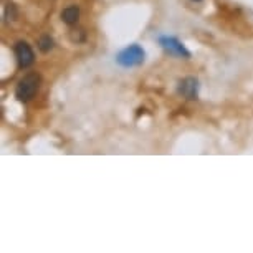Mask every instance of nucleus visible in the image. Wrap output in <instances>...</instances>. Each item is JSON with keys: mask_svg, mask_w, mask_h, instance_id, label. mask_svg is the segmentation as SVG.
<instances>
[{"mask_svg": "<svg viewBox=\"0 0 253 253\" xmlns=\"http://www.w3.org/2000/svg\"><path fill=\"white\" fill-rule=\"evenodd\" d=\"M40 84H42V76L38 75L37 71L27 73L20 81H18V84L15 88L17 99L22 103H28L37 94L38 89H40Z\"/></svg>", "mask_w": 253, "mask_h": 253, "instance_id": "1", "label": "nucleus"}, {"mask_svg": "<svg viewBox=\"0 0 253 253\" xmlns=\"http://www.w3.org/2000/svg\"><path fill=\"white\" fill-rule=\"evenodd\" d=\"M146 53L139 45H129L124 50H121L116 56V61L124 68H132V66H139L144 63Z\"/></svg>", "mask_w": 253, "mask_h": 253, "instance_id": "2", "label": "nucleus"}, {"mask_svg": "<svg viewBox=\"0 0 253 253\" xmlns=\"http://www.w3.org/2000/svg\"><path fill=\"white\" fill-rule=\"evenodd\" d=\"M13 51H15V58L18 61V66L20 68H30V66L35 63V53H33L32 46L27 43V42H17L15 46H13Z\"/></svg>", "mask_w": 253, "mask_h": 253, "instance_id": "3", "label": "nucleus"}, {"mask_svg": "<svg viewBox=\"0 0 253 253\" xmlns=\"http://www.w3.org/2000/svg\"><path fill=\"white\" fill-rule=\"evenodd\" d=\"M159 45L164 48L166 51H169L170 55L174 56H182V58H189L190 53L189 50L185 48L182 42H179L175 37H159Z\"/></svg>", "mask_w": 253, "mask_h": 253, "instance_id": "4", "label": "nucleus"}, {"mask_svg": "<svg viewBox=\"0 0 253 253\" xmlns=\"http://www.w3.org/2000/svg\"><path fill=\"white\" fill-rule=\"evenodd\" d=\"M199 80L194 76H187L179 83V93L187 99H197L199 98Z\"/></svg>", "mask_w": 253, "mask_h": 253, "instance_id": "5", "label": "nucleus"}, {"mask_svg": "<svg viewBox=\"0 0 253 253\" xmlns=\"http://www.w3.org/2000/svg\"><path fill=\"white\" fill-rule=\"evenodd\" d=\"M80 15H81L80 7L78 5H70V7L63 8V12H61V20H63L66 25L75 27L76 23L80 22Z\"/></svg>", "mask_w": 253, "mask_h": 253, "instance_id": "6", "label": "nucleus"}, {"mask_svg": "<svg viewBox=\"0 0 253 253\" xmlns=\"http://www.w3.org/2000/svg\"><path fill=\"white\" fill-rule=\"evenodd\" d=\"M53 46H55V42L50 35H43L38 40V48H40V51H43V53H48L50 50H53Z\"/></svg>", "mask_w": 253, "mask_h": 253, "instance_id": "7", "label": "nucleus"}, {"mask_svg": "<svg viewBox=\"0 0 253 253\" xmlns=\"http://www.w3.org/2000/svg\"><path fill=\"white\" fill-rule=\"evenodd\" d=\"M8 17H12V20H15L18 17V12L13 3H7V8H5V20H10Z\"/></svg>", "mask_w": 253, "mask_h": 253, "instance_id": "8", "label": "nucleus"}, {"mask_svg": "<svg viewBox=\"0 0 253 253\" xmlns=\"http://www.w3.org/2000/svg\"><path fill=\"white\" fill-rule=\"evenodd\" d=\"M192 2H202V0H192Z\"/></svg>", "mask_w": 253, "mask_h": 253, "instance_id": "9", "label": "nucleus"}]
</instances>
